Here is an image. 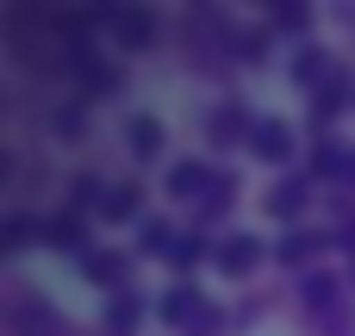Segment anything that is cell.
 Wrapping results in <instances>:
<instances>
[]
</instances>
